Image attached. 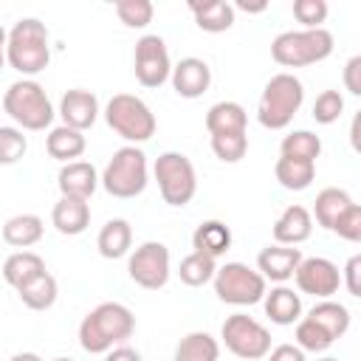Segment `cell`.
<instances>
[{
	"mask_svg": "<svg viewBox=\"0 0 361 361\" xmlns=\"http://www.w3.org/2000/svg\"><path fill=\"white\" fill-rule=\"evenodd\" d=\"M319 361H338V358H330V355H327V358H319Z\"/></svg>",
	"mask_w": 361,
	"mask_h": 361,
	"instance_id": "f907efd6",
	"label": "cell"
},
{
	"mask_svg": "<svg viewBox=\"0 0 361 361\" xmlns=\"http://www.w3.org/2000/svg\"><path fill=\"white\" fill-rule=\"evenodd\" d=\"M212 152L223 164H237L248 152V135L245 133H228V135H212Z\"/></svg>",
	"mask_w": 361,
	"mask_h": 361,
	"instance_id": "d590c367",
	"label": "cell"
},
{
	"mask_svg": "<svg viewBox=\"0 0 361 361\" xmlns=\"http://www.w3.org/2000/svg\"><path fill=\"white\" fill-rule=\"evenodd\" d=\"M17 293H20V302L25 307H31V310H48L56 302V296H59V285H56V279L48 271H42L34 279H28L23 288H17Z\"/></svg>",
	"mask_w": 361,
	"mask_h": 361,
	"instance_id": "f546056e",
	"label": "cell"
},
{
	"mask_svg": "<svg viewBox=\"0 0 361 361\" xmlns=\"http://www.w3.org/2000/svg\"><path fill=\"white\" fill-rule=\"evenodd\" d=\"M330 344H333V338L316 322H310L307 316L296 322V347L302 353H324Z\"/></svg>",
	"mask_w": 361,
	"mask_h": 361,
	"instance_id": "8d00e7d4",
	"label": "cell"
},
{
	"mask_svg": "<svg viewBox=\"0 0 361 361\" xmlns=\"http://www.w3.org/2000/svg\"><path fill=\"white\" fill-rule=\"evenodd\" d=\"M234 6V11L240 8V11H245V14H262L265 8H268V3L265 0H259V3H248V0H237V3H231Z\"/></svg>",
	"mask_w": 361,
	"mask_h": 361,
	"instance_id": "bcb514c9",
	"label": "cell"
},
{
	"mask_svg": "<svg viewBox=\"0 0 361 361\" xmlns=\"http://www.w3.org/2000/svg\"><path fill=\"white\" fill-rule=\"evenodd\" d=\"M341 285L347 288L350 296H361V257L353 254L341 271Z\"/></svg>",
	"mask_w": 361,
	"mask_h": 361,
	"instance_id": "b9f144b4",
	"label": "cell"
},
{
	"mask_svg": "<svg viewBox=\"0 0 361 361\" xmlns=\"http://www.w3.org/2000/svg\"><path fill=\"white\" fill-rule=\"evenodd\" d=\"M155 6L149 0H118L116 3V17L127 28H147L152 23Z\"/></svg>",
	"mask_w": 361,
	"mask_h": 361,
	"instance_id": "e575fe53",
	"label": "cell"
},
{
	"mask_svg": "<svg viewBox=\"0 0 361 361\" xmlns=\"http://www.w3.org/2000/svg\"><path fill=\"white\" fill-rule=\"evenodd\" d=\"M274 175H276V180H279L282 189H288V192H305L313 183V178H316V164L279 155V161L274 166Z\"/></svg>",
	"mask_w": 361,
	"mask_h": 361,
	"instance_id": "f1b7e54d",
	"label": "cell"
},
{
	"mask_svg": "<svg viewBox=\"0 0 361 361\" xmlns=\"http://www.w3.org/2000/svg\"><path fill=\"white\" fill-rule=\"evenodd\" d=\"M56 186H59L62 197L90 200V195L99 186V172L87 161H71V164H62V169L56 175Z\"/></svg>",
	"mask_w": 361,
	"mask_h": 361,
	"instance_id": "e0dca14e",
	"label": "cell"
},
{
	"mask_svg": "<svg viewBox=\"0 0 361 361\" xmlns=\"http://www.w3.org/2000/svg\"><path fill=\"white\" fill-rule=\"evenodd\" d=\"M296 288L302 293H310L316 299H330L338 288H341V271L336 262L324 259V257H307L299 262L296 274Z\"/></svg>",
	"mask_w": 361,
	"mask_h": 361,
	"instance_id": "4fadbf2b",
	"label": "cell"
},
{
	"mask_svg": "<svg viewBox=\"0 0 361 361\" xmlns=\"http://www.w3.org/2000/svg\"><path fill=\"white\" fill-rule=\"evenodd\" d=\"M333 54V34L322 28H299L282 31L271 42V56L282 68H305L327 59Z\"/></svg>",
	"mask_w": 361,
	"mask_h": 361,
	"instance_id": "277c9868",
	"label": "cell"
},
{
	"mask_svg": "<svg viewBox=\"0 0 361 361\" xmlns=\"http://www.w3.org/2000/svg\"><path fill=\"white\" fill-rule=\"evenodd\" d=\"M59 116H62V124L65 127L85 133L99 118V99H96V93L85 90V87L68 90L62 96V102H59Z\"/></svg>",
	"mask_w": 361,
	"mask_h": 361,
	"instance_id": "9a60e30c",
	"label": "cell"
},
{
	"mask_svg": "<svg viewBox=\"0 0 361 361\" xmlns=\"http://www.w3.org/2000/svg\"><path fill=\"white\" fill-rule=\"evenodd\" d=\"M223 344L228 353H234L237 358L245 361H259L271 353V333L265 324H259L254 316L248 313H234L223 322L220 327Z\"/></svg>",
	"mask_w": 361,
	"mask_h": 361,
	"instance_id": "30bf717a",
	"label": "cell"
},
{
	"mask_svg": "<svg viewBox=\"0 0 361 361\" xmlns=\"http://www.w3.org/2000/svg\"><path fill=\"white\" fill-rule=\"evenodd\" d=\"M54 361H73V358H54Z\"/></svg>",
	"mask_w": 361,
	"mask_h": 361,
	"instance_id": "816d5d0a",
	"label": "cell"
},
{
	"mask_svg": "<svg viewBox=\"0 0 361 361\" xmlns=\"http://www.w3.org/2000/svg\"><path fill=\"white\" fill-rule=\"evenodd\" d=\"M3 110L20 130H45L54 121V104L37 79H17L3 96Z\"/></svg>",
	"mask_w": 361,
	"mask_h": 361,
	"instance_id": "5b68a950",
	"label": "cell"
},
{
	"mask_svg": "<svg viewBox=\"0 0 361 361\" xmlns=\"http://www.w3.org/2000/svg\"><path fill=\"white\" fill-rule=\"evenodd\" d=\"M127 274L144 290H158L169 282V248L158 240L141 243L127 262Z\"/></svg>",
	"mask_w": 361,
	"mask_h": 361,
	"instance_id": "8fae6325",
	"label": "cell"
},
{
	"mask_svg": "<svg viewBox=\"0 0 361 361\" xmlns=\"http://www.w3.org/2000/svg\"><path fill=\"white\" fill-rule=\"evenodd\" d=\"M104 121L113 133H118L124 141L144 144L155 135V116L147 107L144 99L133 96V93H116L107 104H104Z\"/></svg>",
	"mask_w": 361,
	"mask_h": 361,
	"instance_id": "52a82bcc",
	"label": "cell"
},
{
	"mask_svg": "<svg viewBox=\"0 0 361 361\" xmlns=\"http://www.w3.org/2000/svg\"><path fill=\"white\" fill-rule=\"evenodd\" d=\"M135 333V316L121 302H102L96 305L79 324V344L85 353L99 355L118 344H124Z\"/></svg>",
	"mask_w": 361,
	"mask_h": 361,
	"instance_id": "6da1fadb",
	"label": "cell"
},
{
	"mask_svg": "<svg viewBox=\"0 0 361 361\" xmlns=\"http://www.w3.org/2000/svg\"><path fill=\"white\" fill-rule=\"evenodd\" d=\"M313 231V217L305 206L299 203H290L274 223V240L276 245H299L310 237Z\"/></svg>",
	"mask_w": 361,
	"mask_h": 361,
	"instance_id": "ac0fdd59",
	"label": "cell"
},
{
	"mask_svg": "<svg viewBox=\"0 0 361 361\" xmlns=\"http://www.w3.org/2000/svg\"><path fill=\"white\" fill-rule=\"evenodd\" d=\"M85 147H87L85 133L71 130V127H65V124L54 127V130L48 133V138H45L48 155L56 158V161H62V164H71L73 158H79V155L85 152Z\"/></svg>",
	"mask_w": 361,
	"mask_h": 361,
	"instance_id": "4316f807",
	"label": "cell"
},
{
	"mask_svg": "<svg viewBox=\"0 0 361 361\" xmlns=\"http://www.w3.org/2000/svg\"><path fill=\"white\" fill-rule=\"evenodd\" d=\"M302 102H305L302 82L288 71L274 73L262 87V96L257 104V121L268 130H285L299 113Z\"/></svg>",
	"mask_w": 361,
	"mask_h": 361,
	"instance_id": "3957f363",
	"label": "cell"
},
{
	"mask_svg": "<svg viewBox=\"0 0 361 361\" xmlns=\"http://www.w3.org/2000/svg\"><path fill=\"white\" fill-rule=\"evenodd\" d=\"M8 361H42L37 353H14Z\"/></svg>",
	"mask_w": 361,
	"mask_h": 361,
	"instance_id": "7dc6e473",
	"label": "cell"
},
{
	"mask_svg": "<svg viewBox=\"0 0 361 361\" xmlns=\"http://www.w3.org/2000/svg\"><path fill=\"white\" fill-rule=\"evenodd\" d=\"M104 361H141V355H138V350H133V347H127V344H118V347L107 350Z\"/></svg>",
	"mask_w": 361,
	"mask_h": 361,
	"instance_id": "f6af8a7d",
	"label": "cell"
},
{
	"mask_svg": "<svg viewBox=\"0 0 361 361\" xmlns=\"http://www.w3.org/2000/svg\"><path fill=\"white\" fill-rule=\"evenodd\" d=\"M6 62L25 79L37 76L51 62V37L45 23L37 17H23L6 34Z\"/></svg>",
	"mask_w": 361,
	"mask_h": 361,
	"instance_id": "7a4b0ae2",
	"label": "cell"
},
{
	"mask_svg": "<svg viewBox=\"0 0 361 361\" xmlns=\"http://www.w3.org/2000/svg\"><path fill=\"white\" fill-rule=\"evenodd\" d=\"M45 271V259L37 251H14L11 257H6L3 262V279L17 290L23 288L28 279H34L37 274Z\"/></svg>",
	"mask_w": 361,
	"mask_h": 361,
	"instance_id": "83f0119b",
	"label": "cell"
},
{
	"mask_svg": "<svg viewBox=\"0 0 361 361\" xmlns=\"http://www.w3.org/2000/svg\"><path fill=\"white\" fill-rule=\"evenodd\" d=\"M189 11L195 14V23L200 31H209V34H220V31H228L234 25V6L228 0H206V3H197L192 0L189 3Z\"/></svg>",
	"mask_w": 361,
	"mask_h": 361,
	"instance_id": "44dd1931",
	"label": "cell"
},
{
	"mask_svg": "<svg viewBox=\"0 0 361 361\" xmlns=\"http://www.w3.org/2000/svg\"><path fill=\"white\" fill-rule=\"evenodd\" d=\"M175 361H220V344L203 330L186 333L175 347Z\"/></svg>",
	"mask_w": 361,
	"mask_h": 361,
	"instance_id": "1f68e13d",
	"label": "cell"
},
{
	"mask_svg": "<svg viewBox=\"0 0 361 361\" xmlns=\"http://www.w3.org/2000/svg\"><path fill=\"white\" fill-rule=\"evenodd\" d=\"M212 282H214L217 299L226 302V305H237V307L262 302V296L268 290L262 274L248 268L245 262H226L223 268L214 271Z\"/></svg>",
	"mask_w": 361,
	"mask_h": 361,
	"instance_id": "9c48e42d",
	"label": "cell"
},
{
	"mask_svg": "<svg viewBox=\"0 0 361 361\" xmlns=\"http://www.w3.org/2000/svg\"><path fill=\"white\" fill-rule=\"evenodd\" d=\"M248 116L245 107L237 102H217L206 113V130L209 135H228V133H245Z\"/></svg>",
	"mask_w": 361,
	"mask_h": 361,
	"instance_id": "603a6c76",
	"label": "cell"
},
{
	"mask_svg": "<svg viewBox=\"0 0 361 361\" xmlns=\"http://www.w3.org/2000/svg\"><path fill=\"white\" fill-rule=\"evenodd\" d=\"M293 17L305 28H322L327 20V3L324 0H293Z\"/></svg>",
	"mask_w": 361,
	"mask_h": 361,
	"instance_id": "60d3db41",
	"label": "cell"
},
{
	"mask_svg": "<svg viewBox=\"0 0 361 361\" xmlns=\"http://www.w3.org/2000/svg\"><path fill=\"white\" fill-rule=\"evenodd\" d=\"M6 28L0 25V71H3V65H6Z\"/></svg>",
	"mask_w": 361,
	"mask_h": 361,
	"instance_id": "c3c4849f",
	"label": "cell"
},
{
	"mask_svg": "<svg viewBox=\"0 0 361 361\" xmlns=\"http://www.w3.org/2000/svg\"><path fill=\"white\" fill-rule=\"evenodd\" d=\"M99 183L104 186L107 195L121 197V200L141 195L147 189V183H149V169H147L144 149L141 147H133V144L116 149L113 158L107 161Z\"/></svg>",
	"mask_w": 361,
	"mask_h": 361,
	"instance_id": "8992f818",
	"label": "cell"
},
{
	"mask_svg": "<svg viewBox=\"0 0 361 361\" xmlns=\"http://www.w3.org/2000/svg\"><path fill=\"white\" fill-rule=\"evenodd\" d=\"M214 271H217V259L192 251V254H186V257L180 259L178 276H180L183 285H189V288H200V285H206V282L214 279Z\"/></svg>",
	"mask_w": 361,
	"mask_h": 361,
	"instance_id": "836d02e7",
	"label": "cell"
},
{
	"mask_svg": "<svg viewBox=\"0 0 361 361\" xmlns=\"http://www.w3.org/2000/svg\"><path fill=\"white\" fill-rule=\"evenodd\" d=\"M28 149V138L20 127H0V164H17Z\"/></svg>",
	"mask_w": 361,
	"mask_h": 361,
	"instance_id": "74e56055",
	"label": "cell"
},
{
	"mask_svg": "<svg viewBox=\"0 0 361 361\" xmlns=\"http://www.w3.org/2000/svg\"><path fill=\"white\" fill-rule=\"evenodd\" d=\"M330 231L338 234V237L347 240V243H361V206H358V203H350V206L344 209V214L333 223Z\"/></svg>",
	"mask_w": 361,
	"mask_h": 361,
	"instance_id": "ab89813d",
	"label": "cell"
},
{
	"mask_svg": "<svg viewBox=\"0 0 361 361\" xmlns=\"http://www.w3.org/2000/svg\"><path fill=\"white\" fill-rule=\"evenodd\" d=\"M344 113V96L338 90H322L313 102V118L319 124H333Z\"/></svg>",
	"mask_w": 361,
	"mask_h": 361,
	"instance_id": "f35d334b",
	"label": "cell"
},
{
	"mask_svg": "<svg viewBox=\"0 0 361 361\" xmlns=\"http://www.w3.org/2000/svg\"><path fill=\"white\" fill-rule=\"evenodd\" d=\"M350 203H355V200H353L344 189L327 186V189H322V192L316 195V203H313V214H310V217H316V223L330 231L333 223L344 214V209H347Z\"/></svg>",
	"mask_w": 361,
	"mask_h": 361,
	"instance_id": "4dcf8cb0",
	"label": "cell"
},
{
	"mask_svg": "<svg viewBox=\"0 0 361 361\" xmlns=\"http://www.w3.org/2000/svg\"><path fill=\"white\" fill-rule=\"evenodd\" d=\"M169 82L180 99H200L212 85V68L200 56H186L172 68Z\"/></svg>",
	"mask_w": 361,
	"mask_h": 361,
	"instance_id": "5bb4252c",
	"label": "cell"
},
{
	"mask_svg": "<svg viewBox=\"0 0 361 361\" xmlns=\"http://www.w3.org/2000/svg\"><path fill=\"white\" fill-rule=\"evenodd\" d=\"M42 231H45V226H42L39 214H14L3 226V240L11 248L28 251L31 245H37L42 240Z\"/></svg>",
	"mask_w": 361,
	"mask_h": 361,
	"instance_id": "cb8c5ba5",
	"label": "cell"
},
{
	"mask_svg": "<svg viewBox=\"0 0 361 361\" xmlns=\"http://www.w3.org/2000/svg\"><path fill=\"white\" fill-rule=\"evenodd\" d=\"M262 305H265V316L274 322V324H293L302 319V299L293 288H285V285H276L271 290H265L262 296Z\"/></svg>",
	"mask_w": 361,
	"mask_h": 361,
	"instance_id": "d6986e66",
	"label": "cell"
},
{
	"mask_svg": "<svg viewBox=\"0 0 361 361\" xmlns=\"http://www.w3.org/2000/svg\"><path fill=\"white\" fill-rule=\"evenodd\" d=\"M302 259L305 257H302V251L296 245H268V248H262L257 254V271L262 274L265 282L271 279V282L282 285L296 274Z\"/></svg>",
	"mask_w": 361,
	"mask_h": 361,
	"instance_id": "2e32d148",
	"label": "cell"
},
{
	"mask_svg": "<svg viewBox=\"0 0 361 361\" xmlns=\"http://www.w3.org/2000/svg\"><path fill=\"white\" fill-rule=\"evenodd\" d=\"M358 121H361V118L355 116V118H353V127H350V141H353V149H358Z\"/></svg>",
	"mask_w": 361,
	"mask_h": 361,
	"instance_id": "681fc988",
	"label": "cell"
},
{
	"mask_svg": "<svg viewBox=\"0 0 361 361\" xmlns=\"http://www.w3.org/2000/svg\"><path fill=\"white\" fill-rule=\"evenodd\" d=\"M155 180H158V192L164 197V203L180 209L186 206L195 192H197V175L192 161L183 152H164L155 158Z\"/></svg>",
	"mask_w": 361,
	"mask_h": 361,
	"instance_id": "ba28073f",
	"label": "cell"
},
{
	"mask_svg": "<svg viewBox=\"0 0 361 361\" xmlns=\"http://www.w3.org/2000/svg\"><path fill=\"white\" fill-rule=\"evenodd\" d=\"M268 361H307V358L296 344H276L268 353Z\"/></svg>",
	"mask_w": 361,
	"mask_h": 361,
	"instance_id": "ee69618b",
	"label": "cell"
},
{
	"mask_svg": "<svg viewBox=\"0 0 361 361\" xmlns=\"http://www.w3.org/2000/svg\"><path fill=\"white\" fill-rule=\"evenodd\" d=\"M130 245H133V228H130V223H127L124 217L107 220V223L102 226L99 237H96V248H99V254H102L104 259H118V257H124V254L130 251Z\"/></svg>",
	"mask_w": 361,
	"mask_h": 361,
	"instance_id": "d4e9b609",
	"label": "cell"
},
{
	"mask_svg": "<svg viewBox=\"0 0 361 361\" xmlns=\"http://www.w3.org/2000/svg\"><path fill=\"white\" fill-rule=\"evenodd\" d=\"M51 223L59 234L76 237L90 226V206L87 200H71V197H59L51 209Z\"/></svg>",
	"mask_w": 361,
	"mask_h": 361,
	"instance_id": "ffe728a7",
	"label": "cell"
},
{
	"mask_svg": "<svg viewBox=\"0 0 361 361\" xmlns=\"http://www.w3.org/2000/svg\"><path fill=\"white\" fill-rule=\"evenodd\" d=\"M344 87L353 96H361V56H350L344 65Z\"/></svg>",
	"mask_w": 361,
	"mask_h": 361,
	"instance_id": "7bdbcfd3",
	"label": "cell"
},
{
	"mask_svg": "<svg viewBox=\"0 0 361 361\" xmlns=\"http://www.w3.org/2000/svg\"><path fill=\"white\" fill-rule=\"evenodd\" d=\"M310 322H316L333 341H338L347 330H350V310L341 305V302H333V299H322L313 305V310L307 313Z\"/></svg>",
	"mask_w": 361,
	"mask_h": 361,
	"instance_id": "484cf974",
	"label": "cell"
},
{
	"mask_svg": "<svg viewBox=\"0 0 361 361\" xmlns=\"http://www.w3.org/2000/svg\"><path fill=\"white\" fill-rule=\"evenodd\" d=\"M192 248L197 254L217 259L231 248V228L220 220H203L192 234Z\"/></svg>",
	"mask_w": 361,
	"mask_h": 361,
	"instance_id": "7402d4cb",
	"label": "cell"
},
{
	"mask_svg": "<svg viewBox=\"0 0 361 361\" xmlns=\"http://www.w3.org/2000/svg\"><path fill=\"white\" fill-rule=\"evenodd\" d=\"M279 152L285 158H299V161H310L316 164V158L322 155V138L310 130H293L282 138L279 144Z\"/></svg>",
	"mask_w": 361,
	"mask_h": 361,
	"instance_id": "d6a6232c",
	"label": "cell"
},
{
	"mask_svg": "<svg viewBox=\"0 0 361 361\" xmlns=\"http://www.w3.org/2000/svg\"><path fill=\"white\" fill-rule=\"evenodd\" d=\"M133 68H135V79L144 87H161L169 73H172V62H169V51L166 42L158 34H147L135 42V56H133Z\"/></svg>",
	"mask_w": 361,
	"mask_h": 361,
	"instance_id": "7c38bea8",
	"label": "cell"
}]
</instances>
